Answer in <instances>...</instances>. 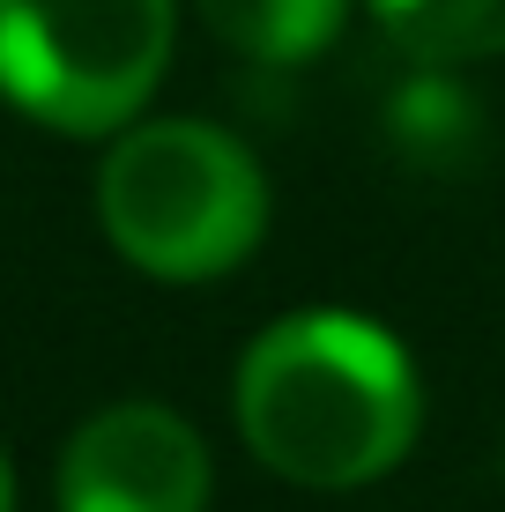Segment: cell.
I'll use <instances>...</instances> for the list:
<instances>
[{"mask_svg":"<svg viewBox=\"0 0 505 512\" xmlns=\"http://www.w3.org/2000/svg\"><path fill=\"white\" fill-rule=\"evenodd\" d=\"M468 127V97L446 90V82H416V90H402V104H394V141L402 149H416L424 164H446V134Z\"/></svg>","mask_w":505,"mask_h":512,"instance_id":"cell-7","label":"cell"},{"mask_svg":"<svg viewBox=\"0 0 505 512\" xmlns=\"http://www.w3.org/2000/svg\"><path fill=\"white\" fill-rule=\"evenodd\" d=\"M216 468L164 401H112L60 446V512H208Z\"/></svg>","mask_w":505,"mask_h":512,"instance_id":"cell-4","label":"cell"},{"mask_svg":"<svg viewBox=\"0 0 505 512\" xmlns=\"http://www.w3.org/2000/svg\"><path fill=\"white\" fill-rule=\"evenodd\" d=\"M0 512H15V468H8V453H0Z\"/></svg>","mask_w":505,"mask_h":512,"instance_id":"cell-8","label":"cell"},{"mask_svg":"<svg viewBox=\"0 0 505 512\" xmlns=\"http://www.w3.org/2000/svg\"><path fill=\"white\" fill-rule=\"evenodd\" d=\"M97 223L127 268L216 282L268 231V179L246 141L208 119H134L97 164Z\"/></svg>","mask_w":505,"mask_h":512,"instance_id":"cell-2","label":"cell"},{"mask_svg":"<svg viewBox=\"0 0 505 512\" xmlns=\"http://www.w3.org/2000/svg\"><path fill=\"white\" fill-rule=\"evenodd\" d=\"M231 416L268 475L298 490H364L409 461L424 431V379L379 320L312 305L246 342Z\"/></svg>","mask_w":505,"mask_h":512,"instance_id":"cell-1","label":"cell"},{"mask_svg":"<svg viewBox=\"0 0 505 512\" xmlns=\"http://www.w3.org/2000/svg\"><path fill=\"white\" fill-rule=\"evenodd\" d=\"M194 8L231 52L260 67H298L320 45H335L350 0H194Z\"/></svg>","mask_w":505,"mask_h":512,"instance_id":"cell-6","label":"cell"},{"mask_svg":"<svg viewBox=\"0 0 505 512\" xmlns=\"http://www.w3.org/2000/svg\"><path fill=\"white\" fill-rule=\"evenodd\" d=\"M179 45V0H0V97L52 134H127Z\"/></svg>","mask_w":505,"mask_h":512,"instance_id":"cell-3","label":"cell"},{"mask_svg":"<svg viewBox=\"0 0 505 512\" xmlns=\"http://www.w3.org/2000/svg\"><path fill=\"white\" fill-rule=\"evenodd\" d=\"M372 23L402 60L431 75L505 60V0H372Z\"/></svg>","mask_w":505,"mask_h":512,"instance_id":"cell-5","label":"cell"}]
</instances>
